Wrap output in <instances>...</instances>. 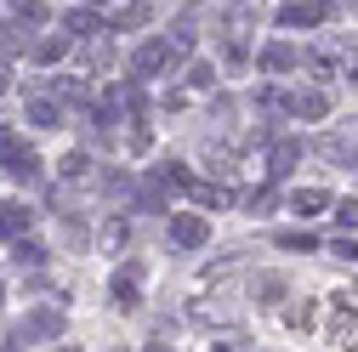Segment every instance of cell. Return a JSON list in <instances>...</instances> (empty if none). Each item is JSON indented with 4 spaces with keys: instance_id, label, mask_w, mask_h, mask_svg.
<instances>
[{
    "instance_id": "cell-24",
    "label": "cell",
    "mask_w": 358,
    "mask_h": 352,
    "mask_svg": "<svg viewBox=\"0 0 358 352\" xmlns=\"http://www.w3.org/2000/svg\"><path fill=\"white\" fill-rule=\"evenodd\" d=\"M210 80H216L210 63H194V68H188V85H194V91H210Z\"/></svg>"
},
{
    "instance_id": "cell-31",
    "label": "cell",
    "mask_w": 358,
    "mask_h": 352,
    "mask_svg": "<svg viewBox=\"0 0 358 352\" xmlns=\"http://www.w3.org/2000/svg\"><path fill=\"white\" fill-rule=\"evenodd\" d=\"M80 6H103V0H80Z\"/></svg>"
},
{
    "instance_id": "cell-20",
    "label": "cell",
    "mask_w": 358,
    "mask_h": 352,
    "mask_svg": "<svg viewBox=\"0 0 358 352\" xmlns=\"http://www.w3.org/2000/svg\"><path fill=\"white\" fill-rule=\"evenodd\" d=\"M352 154H358V142H347V137H324V159L341 165V159H352Z\"/></svg>"
},
{
    "instance_id": "cell-14",
    "label": "cell",
    "mask_w": 358,
    "mask_h": 352,
    "mask_svg": "<svg viewBox=\"0 0 358 352\" xmlns=\"http://www.w3.org/2000/svg\"><path fill=\"white\" fill-rule=\"evenodd\" d=\"M34 228V216L23 210V205H0V233H12V239H23Z\"/></svg>"
},
{
    "instance_id": "cell-33",
    "label": "cell",
    "mask_w": 358,
    "mask_h": 352,
    "mask_svg": "<svg viewBox=\"0 0 358 352\" xmlns=\"http://www.w3.org/2000/svg\"><path fill=\"white\" fill-rule=\"evenodd\" d=\"M0 34H6V29H0Z\"/></svg>"
},
{
    "instance_id": "cell-6",
    "label": "cell",
    "mask_w": 358,
    "mask_h": 352,
    "mask_svg": "<svg viewBox=\"0 0 358 352\" xmlns=\"http://www.w3.org/2000/svg\"><path fill=\"white\" fill-rule=\"evenodd\" d=\"M23 119H29L34 131H57V125H63V103H57L52 91H34L29 108H23Z\"/></svg>"
},
{
    "instance_id": "cell-12",
    "label": "cell",
    "mask_w": 358,
    "mask_h": 352,
    "mask_svg": "<svg viewBox=\"0 0 358 352\" xmlns=\"http://www.w3.org/2000/svg\"><path fill=\"white\" fill-rule=\"evenodd\" d=\"M188 193H194L205 210H228V205H234V188H222V182H194Z\"/></svg>"
},
{
    "instance_id": "cell-27",
    "label": "cell",
    "mask_w": 358,
    "mask_h": 352,
    "mask_svg": "<svg viewBox=\"0 0 358 352\" xmlns=\"http://www.w3.org/2000/svg\"><path fill=\"white\" fill-rule=\"evenodd\" d=\"M245 205H250V210H273V188H256Z\"/></svg>"
},
{
    "instance_id": "cell-21",
    "label": "cell",
    "mask_w": 358,
    "mask_h": 352,
    "mask_svg": "<svg viewBox=\"0 0 358 352\" xmlns=\"http://www.w3.org/2000/svg\"><path fill=\"white\" fill-rule=\"evenodd\" d=\"M17 261H23V267H40V261H46V244H34V239H17Z\"/></svg>"
},
{
    "instance_id": "cell-16",
    "label": "cell",
    "mask_w": 358,
    "mask_h": 352,
    "mask_svg": "<svg viewBox=\"0 0 358 352\" xmlns=\"http://www.w3.org/2000/svg\"><path fill=\"white\" fill-rule=\"evenodd\" d=\"M143 23H148V6H143V0H131V6L114 12V34H120V29H143Z\"/></svg>"
},
{
    "instance_id": "cell-29",
    "label": "cell",
    "mask_w": 358,
    "mask_h": 352,
    "mask_svg": "<svg viewBox=\"0 0 358 352\" xmlns=\"http://www.w3.org/2000/svg\"><path fill=\"white\" fill-rule=\"evenodd\" d=\"M143 352H176V346H165V341H148V346H143Z\"/></svg>"
},
{
    "instance_id": "cell-32",
    "label": "cell",
    "mask_w": 358,
    "mask_h": 352,
    "mask_svg": "<svg viewBox=\"0 0 358 352\" xmlns=\"http://www.w3.org/2000/svg\"><path fill=\"white\" fill-rule=\"evenodd\" d=\"M0 301H6V284H0Z\"/></svg>"
},
{
    "instance_id": "cell-8",
    "label": "cell",
    "mask_w": 358,
    "mask_h": 352,
    "mask_svg": "<svg viewBox=\"0 0 358 352\" xmlns=\"http://www.w3.org/2000/svg\"><path fill=\"white\" fill-rule=\"evenodd\" d=\"M256 63H262V74H290V68H301V52L290 46V40H273V46L256 52Z\"/></svg>"
},
{
    "instance_id": "cell-30",
    "label": "cell",
    "mask_w": 358,
    "mask_h": 352,
    "mask_svg": "<svg viewBox=\"0 0 358 352\" xmlns=\"http://www.w3.org/2000/svg\"><path fill=\"white\" fill-rule=\"evenodd\" d=\"M6 85H12V68H6V63H0V91H6Z\"/></svg>"
},
{
    "instance_id": "cell-5",
    "label": "cell",
    "mask_w": 358,
    "mask_h": 352,
    "mask_svg": "<svg viewBox=\"0 0 358 352\" xmlns=\"http://www.w3.org/2000/svg\"><path fill=\"white\" fill-rule=\"evenodd\" d=\"M137 301H143V261H125V267L114 273V307L131 313Z\"/></svg>"
},
{
    "instance_id": "cell-28",
    "label": "cell",
    "mask_w": 358,
    "mask_h": 352,
    "mask_svg": "<svg viewBox=\"0 0 358 352\" xmlns=\"http://www.w3.org/2000/svg\"><path fill=\"white\" fill-rule=\"evenodd\" d=\"M336 256H341V261H358V239H352V244L341 239V244H336Z\"/></svg>"
},
{
    "instance_id": "cell-23",
    "label": "cell",
    "mask_w": 358,
    "mask_h": 352,
    "mask_svg": "<svg viewBox=\"0 0 358 352\" xmlns=\"http://www.w3.org/2000/svg\"><path fill=\"white\" fill-rule=\"evenodd\" d=\"M285 324H290V330H313V301L290 307V313H285Z\"/></svg>"
},
{
    "instance_id": "cell-22",
    "label": "cell",
    "mask_w": 358,
    "mask_h": 352,
    "mask_svg": "<svg viewBox=\"0 0 358 352\" xmlns=\"http://www.w3.org/2000/svg\"><path fill=\"white\" fill-rule=\"evenodd\" d=\"M256 295H262V301H285V279H279V273L256 279Z\"/></svg>"
},
{
    "instance_id": "cell-11",
    "label": "cell",
    "mask_w": 358,
    "mask_h": 352,
    "mask_svg": "<svg viewBox=\"0 0 358 352\" xmlns=\"http://www.w3.org/2000/svg\"><path fill=\"white\" fill-rule=\"evenodd\" d=\"M63 29H69V40H92V34L103 29V23H97V12H92V6H69Z\"/></svg>"
},
{
    "instance_id": "cell-26",
    "label": "cell",
    "mask_w": 358,
    "mask_h": 352,
    "mask_svg": "<svg viewBox=\"0 0 358 352\" xmlns=\"http://www.w3.org/2000/svg\"><path fill=\"white\" fill-rule=\"evenodd\" d=\"M336 222H341V228H358V199H341V205H336Z\"/></svg>"
},
{
    "instance_id": "cell-10",
    "label": "cell",
    "mask_w": 358,
    "mask_h": 352,
    "mask_svg": "<svg viewBox=\"0 0 358 352\" xmlns=\"http://www.w3.org/2000/svg\"><path fill=\"white\" fill-rule=\"evenodd\" d=\"M290 114L296 119H324L330 114V91H296L290 97Z\"/></svg>"
},
{
    "instance_id": "cell-18",
    "label": "cell",
    "mask_w": 358,
    "mask_h": 352,
    "mask_svg": "<svg viewBox=\"0 0 358 352\" xmlns=\"http://www.w3.org/2000/svg\"><path fill=\"white\" fill-rule=\"evenodd\" d=\"M279 250H290V256H296V250H319V239H313V233H296V228H285V233H279Z\"/></svg>"
},
{
    "instance_id": "cell-4",
    "label": "cell",
    "mask_w": 358,
    "mask_h": 352,
    "mask_svg": "<svg viewBox=\"0 0 358 352\" xmlns=\"http://www.w3.org/2000/svg\"><path fill=\"white\" fill-rule=\"evenodd\" d=\"M330 12H336V0H290V6L279 12V23L285 29H319Z\"/></svg>"
},
{
    "instance_id": "cell-17",
    "label": "cell",
    "mask_w": 358,
    "mask_h": 352,
    "mask_svg": "<svg viewBox=\"0 0 358 352\" xmlns=\"http://www.w3.org/2000/svg\"><path fill=\"white\" fill-rule=\"evenodd\" d=\"M137 205H143V210H165V176H154V182H143ZM165 216H171V210H165Z\"/></svg>"
},
{
    "instance_id": "cell-19",
    "label": "cell",
    "mask_w": 358,
    "mask_h": 352,
    "mask_svg": "<svg viewBox=\"0 0 358 352\" xmlns=\"http://www.w3.org/2000/svg\"><path fill=\"white\" fill-rule=\"evenodd\" d=\"M57 170H63V182H80V176L92 170V159H85V154H63V165H57Z\"/></svg>"
},
{
    "instance_id": "cell-1",
    "label": "cell",
    "mask_w": 358,
    "mask_h": 352,
    "mask_svg": "<svg viewBox=\"0 0 358 352\" xmlns=\"http://www.w3.org/2000/svg\"><path fill=\"white\" fill-rule=\"evenodd\" d=\"M176 63H182V52H176L171 40H143L137 57H131V74H137V80H154V74H171Z\"/></svg>"
},
{
    "instance_id": "cell-9",
    "label": "cell",
    "mask_w": 358,
    "mask_h": 352,
    "mask_svg": "<svg viewBox=\"0 0 358 352\" xmlns=\"http://www.w3.org/2000/svg\"><path fill=\"white\" fill-rule=\"evenodd\" d=\"M63 313H57V307H40V313H29L23 318V341H52V335H63Z\"/></svg>"
},
{
    "instance_id": "cell-3",
    "label": "cell",
    "mask_w": 358,
    "mask_h": 352,
    "mask_svg": "<svg viewBox=\"0 0 358 352\" xmlns=\"http://www.w3.org/2000/svg\"><path fill=\"white\" fill-rule=\"evenodd\" d=\"M0 154H6V170L17 176V182H40V159H34V148H23L12 131H0Z\"/></svg>"
},
{
    "instance_id": "cell-2",
    "label": "cell",
    "mask_w": 358,
    "mask_h": 352,
    "mask_svg": "<svg viewBox=\"0 0 358 352\" xmlns=\"http://www.w3.org/2000/svg\"><path fill=\"white\" fill-rule=\"evenodd\" d=\"M171 244H176V250H199V244H210V216H194V210L171 216Z\"/></svg>"
},
{
    "instance_id": "cell-15",
    "label": "cell",
    "mask_w": 358,
    "mask_h": 352,
    "mask_svg": "<svg viewBox=\"0 0 358 352\" xmlns=\"http://www.w3.org/2000/svg\"><path fill=\"white\" fill-rule=\"evenodd\" d=\"M63 52H69V34H46V40H34L29 57H34V63H57Z\"/></svg>"
},
{
    "instance_id": "cell-13",
    "label": "cell",
    "mask_w": 358,
    "mask_h": 352,
    "mask_svg": "<svg viewBox=\"0 0 358 352\" xmlns=\"http://www.w3.org/2000/svg\"><path fill=\"white\" fill-rule=\"evenodd\" d=\"M330 205H336V199H330L324 188H301V193L290 199V210H296V216H319V210H330Z\"/></svg>"
},
{
    "instance_id": "cell-25",
    "label": "cell",
    "mask_w": 358,
    "mask_h": 352,
    "mask_svg": "<svg viewBox=\"0 0 358 352\" xmlns=\"http://www.w3.org/2000/svg\"><path fill=\"white\" fill-rule=\"evenodd\" d=\"M125 233H131V228H125V222H120V216H114V222L103 228V250H120V244H125Z\"/></svg>"
},
{
    "instance_id": "cell-7",
    "label": "cell",
    "mask_w": 358,
    "mask_h": 352,
    "mask_svg": "<svg viewBox=\"0 0 358 352\" xmlns=\"http://www.w3.org/2000/svg\"><path fill=\"white\" fill-rule=\"evenodd\" d=\"M296 165H301V142H296V137H279L273 154H267V182H285Z\"/></svg>"
}]
</instances>
